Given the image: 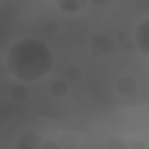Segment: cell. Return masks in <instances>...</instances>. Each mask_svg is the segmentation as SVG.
Masks as SVG:
<instances>
[{
  "mask_svg": "<svg viewBox=\"0 0 149 149\" xmlns=\"http://www.w3.org/2000/svg\"><path fill=\"white\" fill-rule=\"evenodd\" d=\"M54 68V51L40 37H19L7 49V70L23 84L44 79Z\"/></svg>",
  "mask_w": 149,
  "mask_h": 149,
  "instance_id": "obj_1",
  "label": "cell"
},
{
  "mask_svg": "<svg viewBox=\"0 0 149 149\" xmlns=\"http://www.w3.org/2000/svg\"><path fill=\"white\" fill-rule=\"evenodd\" d=\"M133 42H135L137 51L149 58V16H144V19L135 26V30H133Z\"/></svg>",
  "mask_w": 149,
  "mask_h": 149,
  "instance_id": "obj_2",
  "label": "cell"
},
{
  "mask_svg": "<svg viewBox=\"0 0 149 149\" xmlns=\"http://www.w3.org/2000/svg\"><path fill=\"white\" fill-rule=\"evenodd\" d=\"M54 2L63 14H79V12H84L88 7L91 0H54Z\"/></svg>",
  "mask_w": 149,
  "mask_h": 149,
  "instance_id": "obj_3",
  "label": "cell"
}]
</instances>
